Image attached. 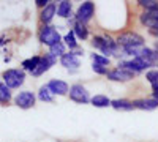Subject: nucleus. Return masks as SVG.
I'll list each match as a JSON object with an SVG mask.
<instances>
[{
	"instance_id": "1",
	"label": "nucleus",
	"mask_w": 158,
	"mask_h": 142,
	"mask_svg": "<svg viewBox=\"0 0 158 142\" xmlns=\"http://www.w3.org/2000/svg\"><path fill=\"white\" fill-rule=\"evenodd\" d=\"M115 43L118 47H133V46H144V36L136 32H122L115 38Z\"/></svg>"
},
{
	"instance_id": "2",
	"label": "nucleus",
	"mask_w": 158,
	"mask_h": 142,
	"mask_svg": "<svg viewBox=\"0 0 158 142\" xmlns=\"http://www.w3.org/2000/svg\"><path fill=\"white\" fill-rule=\"evenodd\" d=\"M3 84L8 87V88H19L22 84H24V79H25V71L24 70H16V68H11V70H6L3 74Z\"/></svg>"
},
{
	"instance_id": "3",
	"label": "nucleus",
	"mask_w": 158,
	"mask_h": 142,
	"mask_svg": "<svg viewBox=\"0 0 158 142\" xmlns=\"http://www.w3.org/2000/svg\"><path fill=\"white\" fill-rule=\"evenodd\" d=\"M153 67L152 63L146 59H142V57H136V59H131V60H125V62H120L118 63V68H123V70H128L131 73H142V71H146L147 68Z\"/></svg>"
},
{
	"instance_id": "4",
	"label": "nucleus",
	"mask_w": 158,
	"mask_h": 142,
	"mask_svg": "<svg viewBox=\"0 0 158 142\" xmlns=\"http://www.w3.org/2000/svg\"><path fill=\"white\" fill-rule=\"evenodd\" d=\"M40 41L43 44H46L48 47H52L54 44L60 43V33L57 32L56 27L52 25H43L41 30H40Z\"/></svg>"
},
{
	"instance_id": "5",
	"label": "nucleus",
	"mask_w": 158,
	"mask_h": 142,
	"mask_svg": "<svg viewBox=\"0 0 158 142\" xmlns=\"http://www.w3.org/2000/svg\"><path fill=\"white\" fill-rule=\"evenodd\" d=\"M68 96L71 101L77 103V104H87V103H90V93L87 92V88L82 84H73L70 87Z\"/></svg>"
},
{
	"instance_id": "6",
	"label": "nucleus",
	"mask_w": 158,
	"mask_h": 142,
	"mask_svg": "<svg viewBox=\"0 0 158 142\" xmlns=\"http://www.w3.org/2000/svg\"><path fill=\"white\" fill-rule=\"evenodd\" d=\"M94 14H95V3L94 2H84L79 5L74 19H76V22H81V24L87 25V22L94 18Z\"/></svg>"
},
{
	"instance_id": "7",
	"label": "nucleus",
	"mask_w": 158,
	"mask_h": 142,
	"mask_svg": "<svg viewBox=\"0 0 158 142\" xmlns=\"http://www.w3.org/2000/svg\"><path fill=\"white\" fill-rule=\"evenodd\" d=\"M106 76H108L109 81H114V82H128L135 77V73L123 70V68H114V70L108 71Z\"/></svg>"
},
{
	"instance_id": "8",
	"label": "nucleus",
	"mask_w": 158,
	"mask_h": 142,
	"mask_svg": "<svg viewBox=\"0 0 158 142\" xmlns=\"http://www.w3.org/2000/svg\"><path fill=\"white\" fill-rule=\"evenodd\" d=\"M35 99L36 96L32 93V92H21L15 96V103L16 106L21 108V109H30L35 106Z\"/></svg>"
},
{
	"instance_id": "9",
	"label": "nucleus",
	"mask_w": 158,
	"mask_h": 142,
	"mask_svg": "<svg viewBox=\"0 0 158 142\" xmlns=\"http://www.w3.org/2000/svg\"><path fill=\"white\" fill-rule=\"evenodd\" d=\"M48 88L52 95H59V96H65L68 95L70 92V85L65 82V81H60V79H52L48 82Z\"/></svg>"
},
{
	"instance_id": "10",
	"label": "nucleus",
	"mask_w": 158,
	"mask_h": 142,
	"mask_svg": "<svg viewBox=\"0 0 158 142\" xmlns=\"http://www.w3.org/2000/svg\"><path fill=\"white\" fill-rule=\"evenodd\" d=\"M56 62H57V59L54 57V55H51L49 52L48 54H44L43 57H41V62H40V65H38V68L32 73L33 76H41L43 73H46L51 67H54L56 65Z\"/></svg>"
},
{
	"instance_id": "11",
	"label": "nucleus",
	"mask_w": 158,
	"mask_h": 142,
	"mask_svg": "<svg viewBox=\"0 0 158 142\" xmlns=\"http://www.w3.org/2000/svg\"><path fill=\"white\" fill-rule=\"evenodd\" d=\"M60 65L65 67L67 70H74V68H77L79 65H81V62H79V57H76L74 52H71V51H70V52L63 54L60 57Z\"/></svg>"
},
{
	"instance_id": "12",
	"label": "nucleus",
	"mask_w": 158,
	"mask_h": 142,
	"mask_svg": "<svg viewBox=\"0 0 158 142\" xmlns=\"http://www.w3.org/2000/svg\"><path fill=\"white\" fill-rule=\"evenodd\" d=\"M56 13H57V6H56V3L49 2V5L44 6V8L41 10V13H40V19H41V22H43L44 25H49V22L54 19Z\"/></svg>"
},
{
	"instance_id": "13",
	"label": "nucleus",
	"mask_w": 158,
	"mask_h": 142,
	"mask_svg": "<svg viewBox=\"0 0 158 142\" xmlns=\"http://www.w3.org/2000/svg\"><path fill=\"white\" fill-rule=\"evenodd\" d=\"M133 103L135 109H142V111H153L158 108V101L155 98H146V99H135Z\"/></svg>"
},
{
	"instance_id": "14",
	"label": "nucleus",
	"mask_w": 158,
	"mask_h": 142,
	"mask_svg": "<svg viewBox=\"0 0 158 142\" xmlns=\"http://www.w3.org/2000/svg\"><path fill=\"white\" fill-rule=\"evenodd\" d=\"M40 62H41V57H40V55H33L32 59H25V60L21 63V67H22V70H24V71L33 73V71L38 68Z\"/></svg>"
},
{
	"instance_id": "15",
	"label": "nucleus",
	"mask_w": 158,
	"mask_h": 142,
	"mask_svg": "<svg viewBox=\"0 0 158 142\" xmlns=\"http://www.w3.org/2000/svg\"><path fill=\"white\" fill-rule=\"evenodd\" d=\"M71 10H73L71 2H68V0H62V2H59V5H57V14L60 18H70L71 16Z\"/></svg>"
},
{
	"instance_id": "16",
	"label": "nucleus",
	"mask_w": 158,
	"mask_h": 142,
	"mask_svg": "<svg viewBox=\"0 0 158 142\" xmlns=\"http://www.w3.org/2000/svg\"><path fill=\"white\" fill-rule=\"evenodd\" d=\"M73 33L76 35L77 40H87V36H89V29H87V25L85 24H81V22H74L73 25Z\"/></svg>"
},
{
	"instance_id": "17",
	"label": "nucleus",
	"mask_w": 158,
	"mask_h": 142,
	"mask_svg": "<svg viewBox=\"0 0 158 142\" xmlns=\"http://www.w3.org/2000/svg\"><path fill=\"white\" fill-rule=\"evenodd\" d=\"M90 103H92V106H95V108H108V106H111L112 99H109L104 95H95V96L90 98Z\"/></svg>"
},
{
	"instance_id": "18",
	"label": "nucleus",
	"mask_w": 158,
	"mask_h": 142,
	"mask_svg": "<svg viewBox=\"0 0 158 142\" xmlns=\"http://www.w3.org/2000/svg\"><path fill=\"white\" fill-rule=\"evenodd\" d=\"M111 106L117 111H131V109H135L133 103L128 101V99H112Z\"/></svg>"
},
{
	"instance_id": "19",
	"label": "nucleus",
	"mask_w": 158,
	"mask_h": 142,
	"mask_svg": "<svg viewBox=\"0 0 158 142\" xmlns=\"http://www.w3.org/2000/svg\"><path fill=\"white\" fill-rule=\"evenodd\" d=\"M63 41H65V46L70 47V51H74V49L79 47V44H77V38H76V35L73 33V30L68 32V33H65Z\"/></svg>"
},
{
	"instance_id": "20",
	"label": "nucleus",
	"mask_w": 158,
	"mask_h": 142,
	"mask_svg": "<svg viewBox=\"0 0 158 142\" xmlns=\"http://www.w3.org/2000/svg\"><path fill=\"white\" fill-rule=\"evenodd\" d=\"M65 49H67V46H65V43L60 41V43L54 44L52 47H49V54L54 55V57L57 59V57H62L63 54H67V51H65Z\"/></svg>"
},
{
	"instance_id": "21",
	"label": "nucleus",
	"mask_w": 158,
	"mask_h": 142,
	"mask_svg": "<svg viewBox=\"0 0 158 142\" xmlns=\"http://www.w3.org/2000/svg\"><path fill=\"white\" fill-rule=\"evenodd\" d=\"M10 99H11L10 88H8L3 82H0V103H2V104H8Z\"/></svg>"
},
{
	"instance_id": "22",
	"label": "nucleus",
	"mask_w": 158,
	"mask_h": 142,
	"mask_svg": "<svg viewBox=\"0 0 158 142\" xmlns=\"http://www.w3.org/2000/svg\"><path fill=\"white\" fill-rule=\"evenodd\" d=\"M147 82L152 84V90H158V70H149L146 74Z\"/></svg>"
},
{
	"instance_id": "23",
	"label": "nucleus",
	"mask_w": 158,
	"mask_h": 142,
	"mask_svg": "<svg viewBox=\"0 0 158 142\" xmlns=\"http://www.w3.org/2000/svg\"><path fill=\"white\" fill-rule=\"evenodd\" d=\"M52 96H54V95L49 92L48 85H43L41 88L38 90V98L41 99V101H44V103H51L52 101Z\"/></svg>"
},
{
	"instance_id": "24",
	"label": "nucleus",
	"mask_w": 158,
	"mask_h": 142,
	"mask_svg": "<svg viewBox=\"0 0 158 142\" xmlns=\"http://www.w3.org/2000/svg\"><path fill=\"white\" fill-rule=\"evenodd\" d=\"M138 5L142 6L146 11H155V10H158V2H155V0H139Z\"/></svg>"
},
{
	"instance_id": "25",
	"label": "nucleus",
	"mask_w": 158,
	"mask_h": 142,
	"mask_svg": "<svg viewBox=\"0 0 158 142\" xmlns=\"http://www.w3.org/2000/svg\"><path fill=\"white\" fill-rule=\"evenodd\" d=\"M92 60H94V63H98V65H103V67H109L111 63L108 57H104L101 54H92Z\"/></svg>"
},
{
	"instance_id": "26",
	"label": "nucleus",
	"mask_w": 158,
	"mask_h": 142,
	"mask_svg": "<svg viewBox=\"0 0 158 142\" xmlns=\"http://www.w3.org/2000/svg\"><path fill=\"white\" fill-rule=\"evenodd\" d=\"M92 70H94L97 74H103V76H106L108 74V67H103V65H98V63H94L92 65Z\"/></svg>"
},
{
	"instance_id": "27",
	"label": "nucleus",
	"mask_w": 158,
	"mask_h": 142,
	"mask_svg": "<svg viewBox=\"0 0 158 142\" xmlns=\"http://www.w3.org/2000/svg\"><path fill=\"white\" fill-rule=\"evenodd\" d=\"M35 3H36V6H40V8L43 10L44 6H48V5H49V0H36Z\"/></svg>"
}]
</instances>
